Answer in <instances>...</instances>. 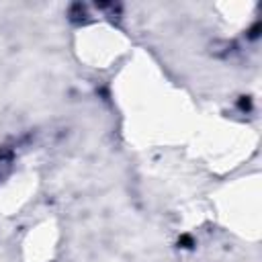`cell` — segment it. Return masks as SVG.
Masks as SVG:
<instances>
[{
  "mask_svg": "<svg viewBox=\"0 0 262 262\" xmlns=\"http://www.w3.org/2000/svg\"><path fill=\"white\" fill-rule=\"evenodd\" d=\"M10 154H0V178L4 176V172L10 168Z\"/></svg>",
  "mask_w": 262,
  "mask_h": 262,
  "instance_id": "obj_1",
  "label": "cell"
}]
</instances>
